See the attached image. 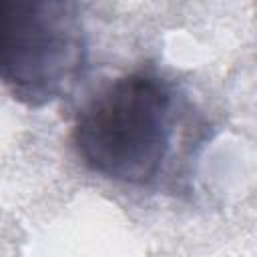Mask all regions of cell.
<instances>
[{
    "mask_svg": "<svg viewBox=\"0 0 257 257\" xmlns=\"http://www.w3.org/2000/svg\"><path fill=\"white\" fill-rule=\"evenodd\" d=\"M80 0H0V84L28 106L64 96L86 64Z\"/></svg>",
    "mask_w": 257,
    "mask_h": 257,
    "instance_id": "obj_2",
    "label": "cell"
},
{
    "mask_svg": "<svg viewBox=\"0 0 257 257\" xmlns=\"http://www.w3.org/2000/svg\"><path fill=\"white\" fill-rule=\"evenodd\" d=\"M179 96L155 68L131 70L90 96L72 126V147L82 165L133 187L161 181L173 155Z\"/></svg>",
    "mask_w": 257,
    "mask_h": 257,
    "instance_id": "obj_1",
    "label": "cell"
}]
</instances>
